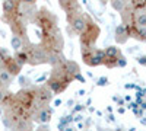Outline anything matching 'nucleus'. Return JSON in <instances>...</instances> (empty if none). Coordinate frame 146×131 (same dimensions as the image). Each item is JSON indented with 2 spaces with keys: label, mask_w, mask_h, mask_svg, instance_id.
<instances>
[{
  "label": "nucleus",
  "mask_w": 146,
  "mask_h": 131,
  "mask_svg": "<svg viewBox=\"0 0 146 131\" xmlns=\"http://www.w3.org/2000/svg\"><path fill=\"white\" fill-rule=\"evenodd\" d=\"M34 22L41 29V42L40 45L48 54H62L63 50V37L62 31L58 28L57 18L48 9L36 10V15Z\"/></svg>",
  "instance_id": "nucleus-1"
},
{
  "label": "nucleus",
  "mask_w": 146,
  "mask_h": 131,
  "mask_svg": "<svg viewBox=\"0 0 146 131\" xmlns=\"http://www.w3.org/2000/svg\"><path fill=\"white\" fill-rule=\"evenodd\" d=\"M75 80V76L69 74L67 71L63 68V66L60 64L57 67H53L51 73H50V77L47 79V88L50 89L53 93L58 95V93H63L69 85Z\"/></svg>",
  "instance_id": "nucleus-2"
},
{
  "label": "nucleus",
  "mask_w": 146,
  "mask_h": 131,
  "mask_svg": "<svg viewBox=\"0 0 146 131\" xmlns=\"http://www.w3.org/2000/svg\"><path fill=\"white\" fill-rule=\"evenodd\" d=\"M100 26L88 16L86 18V26H85L83 32L79 35V41L82 48H95V42L100 37Z\"/></svg>",
  "instance_id": "nucleus-3"
},
{
  "label": "nucleus",
  "mask_w": 146,
  "mask_h": 131,
  "mask_svg": "<svg viewBox=\"0 0 146 131\" xmlns=\"http://www.w3.org/2000/svg\"><path fill=\"white\" fill-rule=\"evenodd\" d=\"M25 51L28 54V58L29 61L28 64L31 66H38V64H45L48 63V57H50V54H48L41 45H28L25 47Z\"/></svg>",
  "instance_id": "nucleus-4"
},
{
  "label": "nucleus",
  "mask_w": 146,
  "mask_h": 131,
  "mask_svg": "<svg viewBox=\"0 0 146 131\" xmlns=\"http://www.w3.org/2000/svg\"><path fill=\"white\" fill-rule=\"evenodd\" d=\"M82 60L89 67L101 66L105 60V53L101 48H82Z\"/></svg>",
  "instance_id": "nucleus-5"
},
{
  "label": "nucleus",
  "mask_w": 146,
  "mask_h": 131,
  "mask_svg": "<svg viewBox=\"0 0 146 131\" xmlns=\"http://www.w3.org/2000/svg\"><path fill=\"white\" fill-rule=\"evenodd\" d=\"M15 99L28 111L32 112V109L35 111V101H36V88H25L19 90L15 95Z\"/></svg>",
  "instance_id": "nucleus-6"
},
{
  "label": "nucleus",
  "mask_w": 146,
  "mask_h": 131,
  "mask_svg": "<svg viewBox=\"0 0 146 131\" xmlns=\"http://www.w3.org/2000/svg\"><path fill=\"white\" fill-rule=\"evenodd\" d=\"M86 18H88V15L83 13V12L67 15V22H69V25L72 26V29L75 31V34L80 35L83 32L85 26H86Z\"/></svg>",
  "instance_id": "nucleus-7"
},
{
  "label": "nucleus",
  "mask_w": 146,
  "mask_h": 131,
  "mask_svg": "<svg viewBox=\"0 0 146 131\" xmlns=\"http://www.w3.org/2000/svg\"><path fill=\"white\" fill-rule=\"evenodd\" d=\"M53 99V92L47 86L36 88V101H35V111L38 112L42 108H47L48 103Z\"/></svg>",
  "instance_id": "nucleus-8"
},
{
  "label": "nucleus",
  "mask_w": 146,
  "mask_h": 131,
  "mask_svg": "<svg viewBox=\"0 0 146 131\" xmlns=\"http://www.w3.org/2000/svg\"><path fill=\"white\" fill-rule=\"evenodd\" d=\"M2 66H3L2 68H3V70H6L7 73H9V74H12V76H18V74H19V71L22 70V67H19V66H18V63L15 61V58H13V57H10V55H9V57L6 58V60L3 61V64H2Z\"/></svg>",
  "instance_id": "nucleus-9"
},
{
  "label": "nucleus",
  "mask_w": 146,
  "mask_h": 131,
  "mask_svg": "<svg viewBox=\"0 0 146 131\" xmlns=\"http://www.w3.org/2000/svg\"><path fill=\"white\" fill-rule=\"evenodd\" d=\"M58 5H60V7L66 12V16L80 12V5L78 2H60Z\"/></svg>",
  "instance_id": "nucleus-10"
},
{
  "label": "nucleus",
  "mask_w": 146,
  "mask_h": 131,
  "mask_svg": "<svg viewBox=\"0 0 146 131\" xmlns=\"http://www.w3.org/2000/svg\"><path fill=\"white\" fill-rule=\"evenodd\" d=\"M51 117H53V109L51 108H42L40 109L38 112H36V120H38L42 124H47V122H50L51 121Z\"/></svg>",
  "instance_id": "nucleus-11"
},
{
  "label": "nucleus",
  "mask_w": 146,
  "mask_h": 131,
  "mask_svg": "<svg viewBox=\"0 0 146 131\" xmlns=\"http://www.w3.org/2000/svg\"><path fill=\"white\" fill-rule=\"evenodd\" d=\"M129 38H130V35H129L126 26L124 25H118L117 29H115V41L118 44H124Z\"/></svg>",
  "instance_id": "nucleus-12"
},
{
  "label": "nucleus",
  "mask_w": 146,
  "mask_h": 131,
  "mask_svg": "<svg viewBox=\"0 0 146 131\" xmlns=\"http://www.w3.org/2000/svg\"><path fill=\"white\" fill-rule=\"evenodd\" d=\"M18 6H19V2H13V0H6V2H3L2 3V9H3L5 16L12 15L18 9Z\"/></svg>",
  "instance_id": "nucleus-13"
},
{
  "label": "nucleus",
  "mask_w": 146,
  "mask_h": 131,
  "mask_svg": "<svg viewBox=\"0 0 146 131\" xmlns=\"http://www.w3.org/2000/svg\"><path fill=\"white\" fill-rule=\"evenodd\" d=\"M10 47L13 48L15 53H19V51H23L25 50V41L19 37H12L10 39Z\"/></svg>",
  "instance_id": "nucleus-14"
},
{
  "label": "nucleus",
  "mask_w": 146,
  "mask_h": 131,
  "mask_svg": "<svg viewBox=\"0 0 146 131\" xmlns=\"http://www.w3.org/2000/svg\"><path fill=\"white\" fill-rule=\"evenodd\" d=\"M15 61L18 63V66L19 67H23L25 64H28V61H29V58H28V54H27V51L23 50V51H19V53H15Z\"/></svg>",
  "instance_id": "nucleus-15"
},
{
  "label": "nucleus",
  "mask_w": 146,
  "mask_h": 131,
  "mask_svg": "<svg viewBox=\"0 0 146 131\" xmlns=\"http://www.w3.org/2000/svg\"><path fill=\"white\" fill-rule=\"evenodd\" d=\"M12 80H13V76L9 74L6 70H0V85H3V86H9Z\"/></svg>",
  "instance_id": "nucleus-16"
},
{
  "label": "nucleus",
  "mask_w": 146,
  "mask_h": 131,
  "mask_svg": "<svg viewBox=\"0 0 146 131\" xmlns=\"http://www.w3.org/2000/svg\"><path fill=\"white\" fill-rule=\"evenodd\" d=\"M129 5L135 12H142L146 7V0H131Z\"/></svg>",
  "instance_id": "nucleus-17"
},
{
  "label": "nucleus",
  "mask_w": 146,
  "mask_h": 131,
  "mask_svg": "<svg viewBox=\"0 0 146 131\" xmlns=\"http://www.w3.org/2000/svg\"><path fill=\"white\" fill-rule=\"evenodd\" d=\"M105 53V57H120L121 53H120V48H117L115 45H110L107 47V48L104 50Z\"/></svg>",
  "instance_id": "nucleus-18"
},
{
  "label": "nucleus",
  "mask_w": 146,
  "mask_h": 131,
  "mask_svg": "<svg viewBox=\"0 0 146 131\" xmlns=\"http://www.w3.org/2000/svg\"><path fill=\"white\" fill-rule=\"evenodd\" d=\"M117 61H118V57H105L102 66H105L107 68H115L117 67Z\"/></svg>",
  "instance_id": "nucleus-19"
},
{
  "label": "nucleus",
  "mask_w": 146,
  "mask_h": 131,
  "mask_svg": "<svg viewBox=\"0 0 146 131\" xmlns=\"http://www.w3.org/2000/svg\"><path fill=\"white\" fill-rule=\"evenodd\" d=\"M135 22H136V25H137L139 28H146V15H145V13L136 15Z\"/></svg>",
  "instance_id": "nucleus-20"
},
{
  "label": "nucleus",
  "mask_w": 146,
  "mask_h": 131,
  "mask_svg": "<svg viewBox=\"0 0 146 131\" xmlns=\"http://www.w3.org/2000/svg\"><path fill=\"white\" fill-rule=\"evenodd\" d=\"M127 66V60H126V57H123V54H121L120 57H118V61H117V67H120V68H124Z\"/></svg>",
  "instance_id": "nucleus-21"
},
{
  "label": "nucleus",
  "mask_w": 146,
  "mask_h": 131,
  "mask_svg": "<svg viewBox=\"0 0 146 131\" xmlns=\"http://www.w3.org/2000/svg\"><path fill=\"white\" fill-rule=\"evenodd\" d=\"M113 7L115 9V10H123L124 7H126V3L124 2H113Z\"/></svg>",
  "instance_id": "nucleus-22"
},
{
  "label": "nucleus",
  "mask_w": 146,
  "mask_h": 131,
  "mask_svg": "<svg viewBox=\"0 0 146 131\" xmlns=\"http://www.w3.org/2000/svg\"><path fill=\"white\" fill-rule=\"evenodd\" d=\"M96 85L98 86H107L108 85V77H100L98 82H96Z\"/></svg>",
  "instance_id": "nucleus-23"
},
{
  "label": "nucleus",
  "mask_w": 146,
  "mask_h": 131,
  "mask_svg": "<svg viewBox=\"0 0 146 131\" xmlns=\"http://www.w3.org/2000/svg\"><path fill=\"white\" fill-rule=\"evenodd\" d=\"M137 63H139L140 66H145V67H146V55L139 57V58H137Z\"/></svg>",
  "instance_id": "nucleus-24"
},
{
  "label": "nucleus",
  "mask_w": 146,
  "mask_h": 131,
  "mask_svg": "<svg viewBox=\"0 0 146 131\" xmlns=\"http://www.w3.org/2000/svg\"><path fill=\"white\" fill-rule=\"evenodd\" d=\"M75 79H76V80H79L80 83H85V79H83V76H82L80 73H78V74H75Z\"/></svg>",
  "instance_id": "nucleus-25"
},
{
  "label": "nucleus",
  "mask_w": 146,
  "mask_h": 131,
  "mask_svg": "<svg viewBox=\"0 0 146 131\" xmlns=\"http://www.w3.org/2000/svg\"><path fill=\"white\" fill-rule=\"evenodd\" d=\"M25 82H27V79H25V77H23V76H19V83H21L22 86H25V85H27Z\"/></svg>",
  "instance_id": "nucleus-26"
},
{
  "label": "nucleus",
  "mask_w": 146,
  "mask_h": 131,
  "mask_svg": "<svg viewBox=\"0 0 146 131\" xmlns=\"http://www.w3.org/2000/svg\"><path fill=\"white\" fill-rule=\"evenodd\" d=\"M82 109H83L82 105H76L75 108H73V112H79V111H82Z\"/></svg>",
  "instance_id": "nucleus-27"
},
{
  "label": "nucleus",
  "mask_w": 146,
  "mask_h": 131,
  "mask_svg": "<svg viewBox=\"0 0 146 131\" xmlns=\"http://www.w3.org/2000/svg\"><path fill=\"white\" fill-rule=\"evenodd\" d=\"M82 118H83L82 115H76L75 118H73V121H76V122H80V121H82Z\"/></svg>",
  "instance_id": "nucleus-28"
},
{
  "label": "nucleus",
  "mask_w": 146,
  "mask_h": 131,
  "mask_svg": "<svg viewBox=\"0 0 146 131\" xmlns=\"http://www.w3.org/2000/svg\"><path fill=\"white\" fill-rule=\"evenodd\" d=\"M3 99H5V92H3L2 88H0V102H3Z\"/></svg>",
  "instance_id": "nucleus-29"
},
{
  "label": "nucleus",
  "mask_w": 146,
  "mask_h": 131,
  "mask_svg": "<svg viewBox=\"0 0 146 131\" xmlns=\"http://www.w3.org/2000/svg\"><path fill=\"white\" fill-rule=\"evenodd\" d=\"M62 102H63L62 99H56L54 101V106H60V105H62Z\"/></svg>",
  "instance_id": "nucleus-30"
},
{
  "label": "nucleus",
  "mask_w": 146,
  "mask_h": 131,
  "mask_svg": "<svg viewBox=\"0 0 146 131\" xmlns=\"http://www.w3.org/2000/svg\"><path fill=\"white\" fill-rule=\"evenodd\" d=\"M44 80H45V76H41V77H38V79L35 80V83H41V82H44Z\"/></svg>",
  "instance_id": "nucleus-31"
},
{
  "label": "nucleus",
  "mask_w": 146,
  "mask_h": 131,
  "mask_svg": "<svg viewBox=\"0 0 146 131\" xmlns=\"http://www.w3.org/2000/svg\"><path fill=\"white\" fill-rule=\"evenodd\" d=\"M140 108H142V109H146V101L142 102V106H140Z\"/></svg>",
  "instance_id": "nucleus-32"
},
{
  "label": "nucleus",
  "mask_w": 146,
  "mask_h": 131,
  "mask_svg": "<svg viewBox=\"0 0 146 131\" xmlns=\"http://www.w3.org/2000/svg\"><path fill=\"white\" fill-rule=\"evenodd\" d=\"M78 93H79V95H80V96H82V95H85V90H83V89H80V90H79Z\"/></svg>",
  "instance_id": "nucleus-33"
},
{
  "label": "nucleus",
  "mask_w": 146,
  "mask_h": 131,
  "mask_svg": "<svg viewBox=\"0 0 146 131\" xmlns=\"http://www.w3.org/2000/svg\"><path fill=\"white\" fill-rule=\"evenodd\" d=\"M118 112L120 114H124V108H118Z\"/></svg>",
  "instance_id": "nucleus-34"
},
{
  "label": "nucleus",
  "mask_w": 146,
  "mask_h": 131,
  "mask_svg": "<svg viewBox=\"0 0 146 131\" xmlns=\"http://www.w3.org/2000/svg\"><path fill=\"white\" fill-rule=\"evenodd\" d=\"M64 131H75L73 128H70V127H67V128H64Z\"/></svg>",
  "instance_id": "nucleus-35"
},
{
  "label": "nucleus",
  "mask_w": 146,
  "mask_h": 131,
  "mask_svg": "<svg viewBox=\"0 0 146 131\" xmlns=\"http://www.w3.org/2000/svg\"><path fill=\"white\" fill-rule=\"evenodd\" d=\"M143 13H145V15H146V7H145V10H143Z\"/></svg>",
  "instance_id": "nucleus-36"
},
{
  "label": "nucleus",
  "mask_w": 146,
  "mask_h": 131,
  "mask_svg": "<svg viewBox=\"0 0 146 131\" xmlns=\"http://www.w3.org/2000/svg\"><path fill=\"white\" fill-rule=\"evenodd\" d=\"M0 115H2V109H0Z\"/></svg>",
  "instance_id": "nucleus-37"
},
{
  "label": "nucleus",
  "mask_w": 146,
  "mask_h": 131,
  "mask_svg": "<svg viewBox=\"0 0 146 131\" xmlns=\"http://www.w3.org/2000/svg\"><path fill=\"white\" fill-rule=\"evenodd\" d=\"M41 131H47V130H41Z\"/></svg>",
  "instance_id": "nucleus-38"
}]
</instances>
